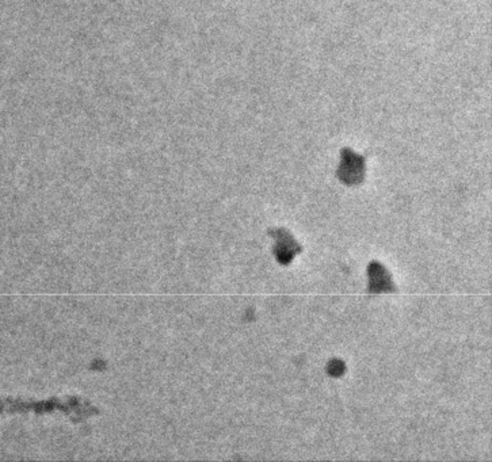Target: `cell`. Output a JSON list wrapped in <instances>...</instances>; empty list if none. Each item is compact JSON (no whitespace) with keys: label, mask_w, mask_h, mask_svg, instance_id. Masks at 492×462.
Returning a JSON list of instances; mask_svg holds the SVG:
<instances>
[{"label":"cell","mask_w":492,"mask_h":462,"mask_svg":"<svg viewBox=\"0 0 492 462\" xmlns=\"http://www.w3.org/2000/svg\"><path fill=\"white\" fill-rule=\"evenodd\" d=\"M270 236L274 239V257L282 266L290 264L291 260L303 251L293 234L285 228H274L270 231Z\"/></svg>","instance_id":"6da1fadb"},{"label":"cell","mask_w":492,"mask_h":462,"mask_svg":"<svg viewBox=\"0 0 492 462\" xmlns=\"http://www.w3.org/2000/svg\"><path fill=\"white\" fill-rule=\"evenodd\" d=\"M368 280H369V284H368L369 293L378 294V293L396 291L395 282L392 280V274L380 262L373 260L368 266Z\"/></svg>","instance_id":"7a4b0ae2"},{"label":"cell","mask_w":492,"mask_h":462,"mask_svg":"<svg viewBox=\"0 0 492 462\" xmlns=\"http://www.w3.org/2000/svg\"><path fill=\"white\" fill-rule=\"evenodd\" d=\"M339 176L346 185H357L364 178V166L357 157H348V162L341 167Z\"/></svg>","instance_id":"3957f363"},{"label":"cell","mask_w":492,"mask_h":462,"mask_svg":"<svg viewBox=\"0 0 492 462\" xmlns=\"http://www.w3.org/2000/svg\"><path fill=\"white\" fill-rule=\"evenodd\" d=\"M346 370V366H345V362L341 361V359H332L328 362V366H327V372L328 375L331 377H341Z\"/></svg>","instance_id":"277c9868"}]
</instances>
